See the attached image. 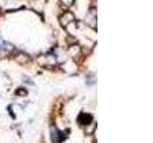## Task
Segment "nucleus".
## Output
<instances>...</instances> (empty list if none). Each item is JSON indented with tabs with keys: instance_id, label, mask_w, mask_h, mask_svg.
Segmentation results:
<instances>
[{
	"instance_id": "nucleus-4",
	"label": "nucleus",
	"mask_w": 153,
	"mask_h": 143,
	"mask_svg": "<svg viewBox=\"0 0 153 143\" xmlns=\"http://www.w3.org/2000/svg\"><path fill=\"white\" fill-rule=\"evenodd\" d=\"M13 50V46L8 42H2L0 44V59L5 58Z\"/></svg>"
},
{
	"instance_id": "nucleus-7",
	"label": "nucleus",
	"mask_w": 153,
	"mask_h": 143,
	"mask_svg": "<svg viewBox=\"0 0 153 143\" xmlns=\"http://www.w3.org/2000/svg\"><path fill=\"white\" fill-rule=\"evenodd\" d=\"M59 1L61 2V4L63 5V6H65V7H71L72 5L74 4L75 0H59Z\"/></svg>"
},
{
	"instance_id": "nucleus-5",
	"label": "nucleus",
	"mask_w": 153,
	"mask_h": 143,
	"mask_svg": "<svg viewBox=\"0 0 153 143\" xmlns=\"http://www.w3.org/2000/svg\"><path fill=\"white\" fill-rule=\"evenodd\" d=\"M92 120H93V116L90 114H81L79 116V122L85 126L89 125L92 122Z\"/></svg>"
},
{
	"instance_id": "nucleus-1",
	"label": "nucleus",
	"mask_w": 153,
	"mask_h": 143,
	"mask_svg": "<svg viewBox=\"0 0 153 143\" xmlns=\"http://www.w3.org/2000/svg\"><path fill=\"white\" fill-rule=\"evenodd\" d=\"M85 21L90 27H92V24H93L94 29L96 30V28H97V9L93 8L89 10V12L86 14Z\"/></svg>"
},
{
	"instance_id": "nucleus-3",
	"label": "nucleus",
	"mask_w": 153,
	"mask_h": 143,
	"mask_svg": "<svg viewBox=\"0 0 153 143\" xmlns=\"http://www.w3.org/2000/svg\"><path fill=\"white\" fill-rule=\"evenodd\" d=\"M74 20H75V15L71 12L64 13L59 18L60 25H61V27H63V28H66L71 22H73Z\"/></svg>"
},
{
	"instance_id": "nucleus-2",
	"label": "nucleus",
	"mask_w": 153,
	"mask_h": 143,
	"mask_svg": "<svg viewBox=\"0 0 153 143\" xmlns=\"http://www.w3.org/2000/svg\"><path fill=\"white\" fill-rule=\"evenodd\" d=\"M51 136L53 143H61L66 138V135L59 130H57L56 127H52Z\"/></svg>"
},
{
	"instance_id": "nucleus-6",
	"label": "nucleus",
	"mask_w": 153,
	"mask_h": 143,
	"mask_svg": "<svg viewBox=\"0 0 153 143\" xmlns=\"http://www.w3.org/2000/svg\"><path fill=\"white\" fill-rule=\"evenodd\" d=\"M16 61L18 62V63H26V62H28L29 59H30V57H29V55L20 52L19 55H17V56L16 57Z\"/></svg>"
}]
</instances>
